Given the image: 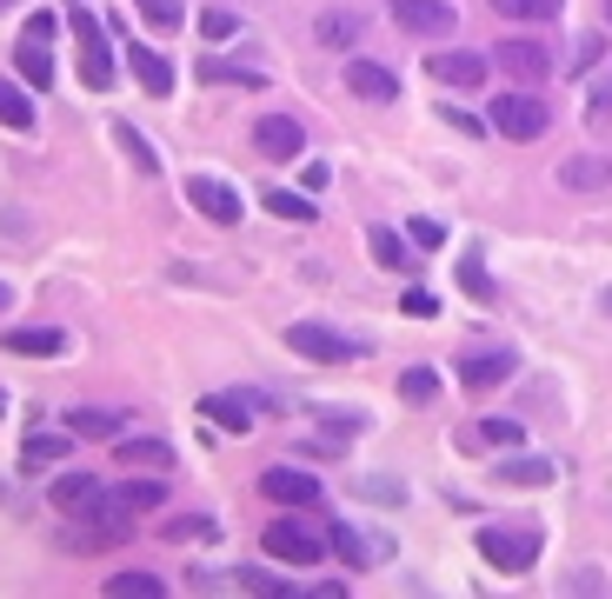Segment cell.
I'll return each mask as SVG.
<instances>
[{
  "label": "cell",
  "instance_id": "obj_25",
  "mask_svg": "<svg viewBox=\"0 0 612 599\" xmlns=\"http://www.w3.org/2000/svg\"><path fill=\"white\" fill-rule=\"evenodd\" d=\"M499 480H512V486H553V480H559V460H506Z\"/></svg>",
  "mask_w": 612,
  "mask_h": 599
},
{
  "label": "cell",
  "instance_id": "obj_42",
  "mask_svg": "<svg viewBox=\"0 0 612 599\" xmlns=\"http://www.w3.org/2000/svg\"><path fill=\"white\" fill-rule=\"evenodd\" d=\"M586 120H592V127H605V120H612V88H599V94H592V107H586Z\"/></svg>",
  "mask_w": 612,
  "mask_h": 599
},
{
  "label": "cell",
  "instance_id": "obj_34",
  "mask_svg": "<svg viewBox=\"0 0 612 599\" xmlns=\"http://www.w3.org/2000/svg\"><path fill=\"white\" fill-rule=\"evenodd\" d=\"M400 393H406V400H432V393H440V373H432V367H406V373H400Z\"/></svg>",
  "mask_w": 612,
  "mask_h": 599
},
{
  "label": "cell",
  "instance_id": "obj_36",
  "mask_svg": "<svg viewBox=\"0 0 612 599\" xmlns=\"http://www.w3.org/2000/svg\"><path fill=\"white\" fill-rule=\"evenodd\" d=\"M326 546H333V553H339V560H346V566H367V546H360V540H354V533H346V527H339V520H333V527H326Z\"/></svg>",
  "mask_w": 612,
  "mask_h": 599
},
{
  "label": "cell",
  "instance_id": "obj_29",
  "mask_svg": "<svg viewBox=\"0 0 612 599\" xmlns=\"http://www.w3.org/2000/svg\"><path fill=\"white\" fill-rule=\"evenodd\" d=\"M200 80L207 88H259L253 67H227V60H200Z\"/></svg>",
  "mask_w": 612,
  "mask_h": 599
},
{
  "label": "cell",
  "instance_id": "obj_43",
  "mask_svg": "<svg viewBox=\"0 0 612 599\" xmlns=\"http://www.w3.org/2000/svg\"><path fill=\"white\" fill-rule=\"evenodd\" d=\"M440 114H447V127H460V134H486V127H480L473 114H460V107H440Z\"/></svg>",
  "mask_w": 612,
  "mask_h": 599
},
{
  "label": "cell",
  "instance_id": "obj_44",
  "mask_svg": "<svg viewBox=\"0 0 612 599\" xmlns=\"http://www.w3.org/2000/svg\"><path fill=\"white\" fill-rule=\"evenodd\" d=\"M0 307H14V300H8V287H0Z\"/></svg>",
  "mask_w": 612,
  "mask_h": 599
},
{
  "label": "cell",
  "instance_id": "obj_38",
  "mask_svg": "<svg viewBox=\"0 0 612 599\" xmlns=\"http://www.w3.org/2000/svg\"><path fill=\"white\" fill-rule=\"evenodd\" d=\"M460 280H466V293L493 300V280H486V267H480V253H466V261H460Z\"/></svg>",
  "mask_w": 612,
  "mask_h": 599
},
{
  "label": "cell",
  "instance_id": "obj_16",
  "mask_svg": "<svg viewBox=\"0 0 612 599\" xmlns=\"http://www.w3.org/2000/svg\"><path fill=\"white\" fill-rule=\"evenodd\" d=\"M67 434H80V440H120L127 419H120L114 406H73V413H67Z\"/></svg>",
  "mask_w": 612,
  "mask_h": 599
},
{
  "label": "cell",
  "instance_id": "obj_31",
  "mask_svg": "<svg viewBox=\"0 0 612 599\" xmlns=\"http://www.w3.org/2000/svg\"><path fill=\"white\" fill-rule=\"evenodd\" d=\"M354 34H360V14H320V41L326 47H354Z\"/></svg>",
  "mask_w": 612,
  "mask_h": 599
},
{
  "label": "cell",
  "instance_id": "obj_13",
  "mask_svg": "<svg viewBox=\"0 0 612 599\" xmlns=\"http://www.w3.org/2000/svg\"><path fill=\"white\" fill-rule=\"evenodd\" d=\"M187 200H194L213 227H233V220H240V194H233L227 181H207V174H200V181L187 187Z\"/></svg>",
  "mask_w": 612,
  "mask_h": 599
},
{
  "label": "cell",
  "instance_id": "obj_21",
  "mask_svg": "<svg viewBox=\"0 0 612 599\" xmlns=\"http://www.w3.org/2000/svg\"><path fill=\"white\" fill-rule=\"evenodd\" d=\"M559 181L566 187H612V160H592V153H573L559 166Z\"/></svg>",
  "mask_w": 612,
  "mask_h": 599
},
{
  "label": "cell",
  "instance_id": "obj_35",
  "mask_svg": "<svg viewBox=\"0 0 612 599\" xmlns=\"http://www.w3.org/2000/svg\"><path fill=\"white\" fill-rule=\"evenodd\" d=\"M200 34H207V41H233V34H240V14H233V8H207V14H200Z\"/></svg>",
  "mask_w": 612,
  "mask_h": 599
},
{
  "label": "cell",
  "instance_id": "obj_24",
  "mask_svg": "<svg viewBox=\"0 0 612 599\" xmlns=\"http://www.w3.org/2000/svg\"><path fill=\"white\" fill-rule=\"evenodd\" d=\"M0 127H14V134H34V101L14 88V80H0Z\"/></svg>",
  "mask_w": 612,
  "mask_h": 599
},
{
  "label": "cell",
  "instance_id": "obj_7",
  "mask_svg": "<svg viewBox=\"0 0 612 599\" xmlns=\"http://www.w3.org/2000/svg\"><path fill=\"white\" fill-rule=\"evenodd\" d=\"M267 553L287 560V566H320V560H326V540H320L307 520H274V527H267Z\"/></svg>",
  "mask_w": 612,
  "mask_h": 599
},
{
  "label": "cell",
  "instance_id": "obj_32",
  "mask_svg": "<svg viewBox=\"0 0 612 599\" xmlns=\"http://www.w3.org/2000/svg\"><path fill=\"white\" fill-rule=\"evenodd\" d=\"M114 140H120V147L134 153V166H140V174H160V160H153V147H147V140H140V134H134L127 120H114Z\"/></svg>",
  "mask_w": 612,
  "mask_h": 599
},
{
  "label": "cell",
  "instance_id": "obj_9",
  "mask_svg": "<svg viewBox=\"0 0 612 599\" xmlns=\"http://www.w3.org/2000/svg\"><path fill=\"white\" fill-rule=\"evenodd\" d=\"M486 73H493V60L473 54V47H447V54H432V80H440V88L473 94V88H486Z\"/></svg>",
  "mask_w": 612,
  "mask_h": 599
},
{
  "label": "cell",
  "instance_id": "obj_22",
  "mask_svg": "<svg viewBox=\"0 0 612 599\" xmlns=\"http://www.w3.org/2000/svg\"><path fill=\"white\" fill-rule=\"evenodd\" d=\"M107 592H114V599H160V592H166V579H160V573H134V566H127V573H107Z\"/></svg>",
  "mask_w": 612,
  "mask_h": 599
},
{
  "label": "cell",
  "instance_id": "obj_26",
  "mask_svg": "<svg viewBox=\"0 0 612 599\" xmlns=\"http://www.w3.org/2000/svg\"><path fill=\"white\" fill-rule=\"evenodd\" d=\"M367 246H373V261H380V267H413V246H406L393 227H373V233H367Z\"/></svg>",
  "mask_w": 612,
  "mask_h": 599
},
{
  "label": "cell",
  "instance_id": "obj_18",
  "mask_svg": "<svg viewBox=\"0 0 612 599\" xmlns=\"http://www.w3.org/2000/svg\"><path fill=\"white\" fill-rule=\"evenodd\" d=\"M114 460H120V466L166 473V466H173V447H166V440H127V434H120V440H114Z\"/></svg>",
  "mask_w": 612,
  "mask_h": 599
},
{
  "label": "cell",
  "instance_id": "obj_39",
  "mask_svg": "<svg viewBox=\"0 0 612 599\" xmlns=\"http://www.w3.org/2000/svg\"><path fill=\"white\" fill-rule=\"evenodd\" d=\"M480 440H486V447H519V426H512V419H486Z\"/></svg>",
  "mask_w": 612,
  "mask_h": 599
},
{
  "label": "cell",
  "instance_id": "obj_12",
  "mask_svg": "<svg viewBox=\"0 0 612 599\" xmlns=\"http://www.w3.org/2000/svg\"><path fill=\"white\" fill-rule=\"evenodd\" d=\"M346 94H360V101H400V73L380 67V60H354V67H346Z\"/></svg>",
  "mask_w": 612,
  "mask_h": 599
},
{
  "label": "cell",
  "instance_id": "obj_11",
  "mask_svg": "<svg viewBox=\"0 0 612 599\" xmlns=\"http://www.w3.org/2000/svg\"><path fill=\"white\" fill-rule=\"evenodd\" d=\"M259 493L280 499V506H320V480L300 473V466H267L259 473Z\"/></svg>",
  "mask_w": 612,
  "mask_h": 599
},
{
  "label": "cell",
  "instance_id": "obj_30",
  "mask_svg": "<svg viewBox=\"0 0 612 599\" xmlns=\"http://www.w3.org/2000/svg\"><path fill=\"white\" fill-rule=\"evenodd\" d=\"M259 200H267V214H280V220H313V214H320L307 194H287V187H267Z\"/></svg>",
  "mask_w": 612,
  "mask_h": 599
},
{
  "label": "cell",
  "instance_id": "obj_27",
  "mask_svg": "<svg viewBox=\"0 0 612 599\" xmlns=\"http://www.w3.org/2000/svg\"><path fill=\"white\" fill-rule=\"evenodd\" d=\"M114 499H120L127 512H153V506L166 499V486H160V480H120V486H114Z\"/></svg>",
  "mask_w": 612,
  "mask_h": 599
},
{
  "label": "cell",
  "instance_id": "obj_37",
  "mask_svg": "<svg viewBox=\"0 0 612 599\" xmlns=\"http://www.w3.org/2000/svg\"><path fill=\"white\" fill-rule=\"evenodd\" d=\"M233 579H240V586H253V592H293V579H280V573H259V566H240Z\"/></svg>",
  "mask_w": 612,
  "mask_h": 599
},
{
  "label": "cell",
  "instance_id": "obj_28",
  "mask_svg": "<svg viewBox=\"0 0 612 599\" xmlns=\"http://www.w3.org/2000/svg\"><path fill=\"white\" fill-rule=\"evenodd\" d=\"M559 8L566 0H493V14L506 21H559Z\"/></svg>",
  "mask_w": 612,
  "mask_h": 599
},
{
  "label": "cell",
  "instance_id": "obj_40",
  "mask_svg": "<svg viewBox=\"0 0 612 599\" xmlns=\"http://www.w3.org/2000/svg\"><path fill=\"white\" fill-rule=\"evenodd\" d=\"M400 307H406L413 320H432V313H440V300H432L426 287H406V300H400Z\"/></svg>",
  "mask_w": 612,
  "mask_h": 599
},
{
  "label": "cell",
  "instance_id": "obj_1",
  "mask_svg": "<svg viewBox=\"0 0 612 599\" xmlns=\"http://www.w3.org/2000/svg\"><path fill=\"white\" fill-rule=\"evenodd\" d=\"M486 127L506 134V140H540V134L553 127V101H546V94H493Z\"/></svg>",
  "mask_w": 612,
  "mask_h": 599
},
{
  "label": "cell",
  "instance_id": "obj_8",
  "mask_svg": "<svg viewBox=\"0 0 612 599\" xmlns=\"http://www.w3.org/2000/svg\"><path fill=\"white\" fill-rule=\"evenodd\" d=\"M253 147L267 153V160H300L307 153V127L293 114H259L253 120Z\"/></svg>",
  "mask_w": 612,
  "mask_h": 599
},
{
  "label": "cell",
  "instance_id": "obj_15",
  "mask_svg": "<svg viewBox=\"0 0 612 599\" xmlns=\"http://www.w3.org/2000/svg\"><path fill=\"white\" fill-rule=\"evenodd\" d=\"M127 67H134V80H140V94H173V67H166L147 41H134V34H127Z\"/></svg>",
  "mask_w": 612,
  "mask_h": 599
},
{
  "label": "cell",
  "instance_id": "obj_5",
  "mask_svg": "<svg viewBox=\"0 0 612 599\" xmlns=\"http://www.w3.org/2000/svg\"><path fill=\"white\" fill-rule=\"evenodd\" d=\"M73 41H80V80H86V94H107L114 88V54H107V34H101V21L86 14V8H73Z\"/></svg>",
  "mask_w": 612,
  "mask_h": 599
},
{
  "label": "cell",
  "instance_id": "obj_45",
  "mask_svg": "<svg viewBox=\"0 0 612 599\" xmlns=\"http://www.w3.org/2000/svg\"><path fill=\"white\" fill-rule=\"evenodd\" d=\"M605 21H612V0H605Z\"/></svg>",
  "mask_w": 612,
  "mask_h": 599
},
{
  "label": "cell",
  "instance_id": "obj_14",
  "mask_svg": "<svg viewBox=\"0 0 612 599\" xmlns=\"http://www.w3.org/2000/svg\"><path fill=\"white\" fill-rule=\"evenodd\" d=\"M0 347L21 354V360H54V354H67V333H60V326H14Z\"/></svg>",
  "mask_w": 612,
  "mask_h": 599
},
{
  "label": "cell",
  "instance_id": "obj_19",
  "mask_svg": "<svg viewBox=\"0 0 612 599\" xmlns=\"http://www.w3.org/2000/svg\"><path fill=\"white\" fill-rule=\"evenodd\" d=\"M512 373V354H466L460 360V380L473 387V393H486V387H499Z\"/></svg>",
  "mask_w": 612,
  "mask_h": 599
},
{
  "label": "cell",
  "instance_id": "obj_3",
  "mask_svg": "<svg viewBox=\"0 0 612 599\" xmlns=\"http://www.w3.org/2000/svg\"><path fill=\"white\" fill-rule=\"evenodd\" d=\"M287 354L320 360V367H346V360H360V339H346V333H333L320 320H293L287 326Z\"/></svg>",
  "mask_w": 612,
  "mask_h": 599
},
{
  "label": "cell",
  "instance_id": "obj_41",
  "mask_svg": "<svg viewBox=\"0 0 612 599\" xmlns=\"http://www.w3.org/2000/svg\"><path fill=\"white\" fill-rule=\"evenodd\" d=\"M406 233H413V246H440V240H447V227H440V220H413Z\"/></svg>",
  "mask_w": 612,
  "mask_h": 599
},
{
  "label": "cell",
  "instance_id": "obj_33",
  "mask_svg": "<svg viewBox=\"0 0 612 599\" xmlns=\"http://www.w3.org/2000/svg\"><path fill=\"white\" fill-rule=\"evenodd\" d=\"M134 8H140L153 27H181V21H187V0H134Z\"/></svg>",
  "mask_w": 612,
  "mask_h": 599
},
{
  "label": "cell",
  "instance_id": "obj_17",
  "mask_svg": "<svg viewBox=\"0 0 612 599\" xmlns=\"http://www.w3.org/2000/svg\"><path fill=\"white\" fill-rule=\"evenodd\" d=\"M200 413L220 426V434H246V426H253V400H246V393H207Z\"/></svg>",
  "mask_w": 612,
  "mask_h": 599
},
{
  "label": "cell",
  "instance_id": "obj_20",
  "mask_svg": "<svg viewBox=\"0 0 612 599\" xmlns=\"http://www.w3.org/2000/svg\"><path fill=\"white\" fill-rule=\"evenodd\" d=\"M73 440H80V434H34V440L21 447V473H34V466H54V460H67V453H73Z\"/></svg>",
  "mask_w": 612,
  "mask_h": 599
},
{
  "label": "cell",
  "instance_id": "obj_23",
  "mask_svg": "<svg viewBox=\"0 0 612 599\" xmlns=\"http://www.w3.org/2000/svg\"><path fill=\"white\" fill-rule=\"evenodd\" d=\"M94 493H101V480H94V473H60V480H54V506H60V512H80Z\"/></svg>",
  "mask_w": 612,
  "mask_h": 599
},
{
  "label": "cell",
  "instance_id": "obj_6",
  "mask_svg": "<svg viewBox=\"0 0 612 599\" xmlns=\"http://www.w3.org/2000/svg\"><path fill=\"white\" fill-rule=\"evenodd\" d=\"M393 27H406L419 41H447L460 27V8L453 0H393Z\"/></svg>",
  "mask_w": 612,
  "mask_h": 599
},
{
  "label": "cell",
  "instance_id": "obj_2",
  "mask_svg": "<svg viewBox=\"0 0 612 599\" xmlns=\"http://www.w3.org/2000/svg\"><path fill=\"white\" fill-rule=\"evenodd\" d=\"M14 67L27 80V94H47L54 88V14H27L21 41H14Z\"/></svg>",
  "mask_w": 612,
  "mask_h": 599
},
{
  "label": "cell",
  "instance_id": "obj_10",
  "mask_svg": "<svg viewBox=\"0 0 612 599\" xmlns=\"http://www.w3.org/2000/svg\"><path fill=\"white\" fill-rule=\"evenodd\" d=\"M499 73H512V80H546L553 73V47L546 41H499Z\"/></svg>",
  "mask_w": 612,
  "mask_h": 599
},
{
  "label": "cell",
  "instance_id": "obj_4",
  "mask_svg": "<svg viewBox=\"0 0 612 599\" xmlns=\"http://www.w3.org/2000/svg\"><path fill=\"white\" fill-rule=\"evenodd\" d=\"M480 553H486V566H499V573H533L540 533H533V527H480Z\"/></svg>",
  "mask_w": 612,
  "mask_h": 599
}]
</instances>
